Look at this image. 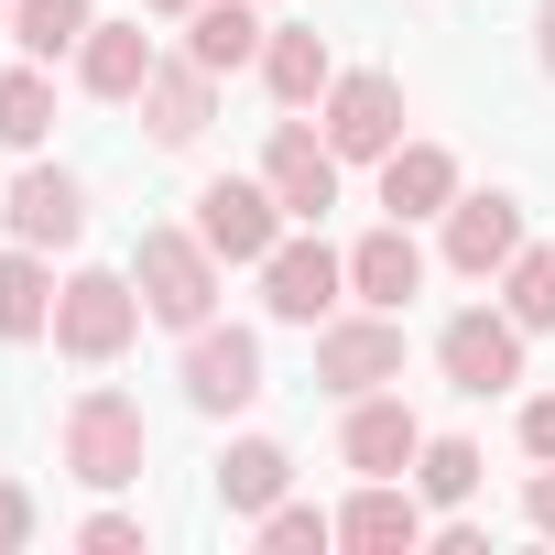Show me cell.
Wrapping results in <instances>:
<instances>
[{
	"mask_svg": "<svg viewBox=\"0 0 555 555\" xmlns=\"http://www.w3.org/2000/svg\"><path fill=\"white\" fill-rule=\"evenodd\" d=\"M131 284H142V317H164L175 338H196V327L218 317V250H207L196 229H142Z\"/></svg>",
	"mask_w": 555,
	"mask_h": 555,
	"instance_id": "obj_1",
	"label": "cell"
},
{
	"mask_svg": "<svg viewBox=\"0 0 555 555\" xmlns=\"http://www.w3.org/2000/svg\"><path fill=\"white\" fill-rule=\"evenodd\" d=\"M142 457H153V425H142L131 392H77V403H66V468H77L88 490H131Z\"/></svg>",
	"mask_w": 555,
	"mask_h": 555,
	"instance_id": "obj_2",
	"label": "cell"
},
{
	"mask_svg": "<svg viewBox=\"0 0 555 555\" xmlns=\"http://www.w3.org/2000/svg\"><path fill=\"white\" fill-rule=\"evenodd\" d=\"M142 338V284L131 272H66V295H55V349L66 360H120Z\"/></svg>",
	"mask_w": 555,
	"mask_h": 555,
	"instance_id": "obj_3",
	"label": "cell"
},
{
	"mask_svg": "<svg viewBox=\"0 0 555 555\" xmlns=\"http://www.w3.org/2000/svg\"><path fill=\"white\" fill-rule=\"evenodd\" d=\"M317 382H327L338 403H360V392H392V382H403V317H392V306L327 317V327H317Z\"/></svg>",
	"mask_w": 555,
	"mask_h": 555,
	"instance_id": "obj_4",
	"label": "cell"
},
{
	"mask_svg": "<svg viewBox=\"0 0 555 555\" xmlns=\"http://www.w3.org/2000/svg\"><path fill=\"white\" fill-rule=\"evenodd\" d=\"M338 295H349V250H327V240H272V261H261V306L284 317V327H327Z\"/></svg>",
	"mask_w": 555,
	"mask_h": 555,
	"instance_id": "obj_5",
	"label": "cell"
},
{
	"mask_svg": "<svg viewBox=\"0 0 555 555\" xmlns=\"http://www.w3.org/2000/svg\"><path fill=\"white\" fill-rule=\"evenodd\" d=\"M196 240L218 261H272V240H284V196H272L261 175H218V185H196Z\"/></svg>",
	"mask_w": 555,
	"mask_h": 555,
	"instance_id": "obj_6",
	"label": "cell"
},
{
	"mask_svg": "<svg viewBox=\"0 0 555 555\" xmlns=\"http://www.w3.org/2000/svg\"><path fill=\"white\" fill-rule=\"evenodd\" d=\"M317 120H327V142H338V164H382V153L403 142V77H382V66H360V77H338V88L317 99Z\"/></svg>",
	"mask_w": 555,
	"mask_h": 555,
	"instance_id": "obj_7",
	"label": "cell"
},
{
	"mask_svg": "<svg viewBox=\"0 0 555 555\" xmlns=\"http://www.w3.org/2000/svg\"><path fill=\"white\" fill-rule=\"evenodd\" d=\"M436 371H447L457 392H512V382H522V327H512V306H501V317H490V306L447 317V327H436Z\"/></svg>",
	"mask_w": 555,
	"mask_h": 555,
	"instance_id": "obj_8",
	"label": "cell"
},
{
	"mask_svg": "<svg viewBox=\"0 0 555 555\" xmlns=\"http://www.w3.org/2000/svg\"><path fill=\"white\" fill-rule=\"evenodd\" d=\"M185 403H196V414H240V403H261V338L207 317V327L185 338Z\"/></svg>",
	"mask_w": 555,
	"mask_h": 555,
	"instance_id": "obj_9",
	"label": "cell"
},
{
	"mask_svg": "<svg viewBox=\"0 0 555 555\" xmlns=\"http://www.w3.org/2000/svg\"><path fill=\"white\" fill-rule=\"evenodd\" d=\"M261 185L284 196V218H306V229H317V218L338 207V142H327V131H306V120H284V131L261 142Z\"/></svg>",
	"mask_w": 555,
	"mask_h": 555,
	"instance_id": "obj_10",
	"label": "cell"
},
{
	"mask_svg": "<svg viewBox=\"0 0 555 555\" xmlns=\"http://www.w3.org/2000/svg\"><path fill=\"white\" fill-rule=\"evenodd\" d=\"M0 218H12V240H34V250H77V240H88V185H77L66 164H23Z\"/></svg>",
	"mask_w": 555,
	"mask_h": 555,
	"instance_id": "obj_11",
	"label": "cell"
},
{
	"mask_svg": "<svg viewBox=\"0 0 555 555\" xmlns=\"http://www.w3.org/2000/svg\"><path fill=\"white\" fill-rule=\"evenodd\" d=\"M338 457H349L360 479H403V468L425 457L414 403H403V392H360V403H349V425H338Z\"/></svg>",
	"mask_w": 555,
	"mask_h": 555,
	"instance_id": "obj_12",
	"label": "cell"
},
{
	"mask_svg": "<svg viewBox=\"0 0 555 555\" xmlns=\"http://www.w3.org/2000/svg\"><path fill=\"white\" fill-rule=\"evenodd\" d=\"M436 522H425V490H392V479H360L349 501H338V544H360V555H414Z\"/></svg>",
	"mask_w": 555,
	"mask_h": 555,
	"instance_id": "obj_13",
	"label": "cell"
},
{
	"mask_svg": "<svg viewBox=\"0 0 555 555\" xmlns=\"http://www.w3.org/2000/svg\"><path fill=\"white\" fill-rule=\"evenodd\" d=\"M512 250H522V207H512L501 185H490V196H468V185H457V207H447V261L468 272V284H490Z\"/></svg>",
	"mask_w": 555,
	"mask_h": 555,
	"instance_id": "obj_14",
	"label": "cell"
},
{
	"mask_svg": "<svg viewBox=\"0 0 555 555\" xmlns=\"http://www.w3.org/2000/svg\"><path fill=\"white\" fill-rule=\"evenodd\" d=\"M207 120H218V77H207L196 55H175V66H153V77H142V131H153L164 153H185Z\"/></svg>",
	"mask_w": 555,
	"mask_h": 555,
	"instance_id": "obj_15",
	"label": "cell"
},
{
	"mask_svg": "<svg viewBox=\"0 0 555 555\" xmlns=\"http://www.w3.org/2000/svg\"><path fill=\"white\" fill-rule=\"evenodd\" d=\"M349 295H360V306H392V317L425 295V250H414V218H382V229L349 250Z\"/></svg>",
	"mask_w": 555,
	"mask_h": 555,
	"instance_id": "obj_16",
	"label": "cell"
},
{
	"mask_svg": "<svg viewBox=\"0 0 555 555\" xmlns=\"http://www.w3.org/2000/svg\"><path fill=\"white\" fill-rule=\"evenodd\" d=\"M261 44H272L261 0H196V12H185V55H196L207 77H240V66H261Z\"/></svg>",
	"mask_w": 555,
	"mask_h": 555,
	"instance_id": "obj_17",
	"label": "cell"
},
{
	"mask_svg": "<svg viewBox=\"0 0 555 555\" xmlns=\"http://www.w3.org/2000/svg\"><path fill=\"white\" fill-rule=\"evenodd\" d=\"M382 207L392 218H447L457 207V153L447 142H392L382 153Z\"/></svg>",
	"mask_w": 555,
	"mask_h": 555,
	"instance_id": "obj_18",
	"label": "cell"
},
{
	"mask_svg": "<svg viewBox=\"0 0 555 555\" xmlns=\"http://www.w3.org/2000/svg\"><path fill=\"white\" fill-rule=\"evenodd\" d=\"M55 295H66V284H55V261H44L34 240L0 250V338H12V349H23V338H55Z\"/></svg>",
	"mask_w": 555,
	"mask_h": 555,
	"instance_id": "obj_19",
	"label": "cell"
},
{
	"mask_svg": "<svg viewBox=\"0 0 555 555\" xmlns=\"http://www.w3.org/2000/svg\"><path fill=\"white\" fill-rule=\"evenodd\" d=\"M153 66H164V55H153L142 23H88V44H77V88H88V99H142Z\"/></svg>",
	"mask_w": 555,
	"mask_h": 555,
	"instance_id": "obj_20",
	"label": "cell"
},
{
	"mask_svg": "<svg viewBox=\"0 0 555 555\" xmlns=\"http://www.w3.org/2000/svg\"><path fill=\"white\" fill-rule=\"evenodd\" d=\"M261 88L284 99V109H317V99L338 88V55H327V34H295V23H272V44H261Z\"/></svg>",
	"mask_w": 555,
	"mask_h": 555,
	"instance_id": "obj_21",
	"label": "cell"
},
{
	"mask_svg": "<svg viewBox=\"0 0 555 555\" xmlns=\"http://www.w3.org/2000/svg\"><path fill=\"white\" fill-rule=\"evenodd\" d=\"M284 479H295V457L272 447V436H240V447L218 457V501H229L240 522H261L272 501H284Z\"/></svg>",
	"mask_w": 555,
	"mask_h": 555,
	"instance_id": "obj_22",
	"label": "cell"
},
{
	"mask_svg": "<svg viewBox=\"0 0 555 555\" xmlns=\"http://www.w3.org/2000/svg\"><path fill=\"white\" fill-rule=\"evenodd\" d=\"M44 131H55V77L44 66H12V77H0V142L34 153Z\"/></svg>",
	"mask_w": 555,
	"mask_h": 555,
	"instance_id": "obj_23",
	"label": "cell"
},
{
	"mask_svg": "<svg viewBox=\"0 0 555 555\" xmlns=\"http://www.w3.org/2000/svg\"><path fill=\"white\" fill-rule=\"evenodd\" d=\"M88 23H99L88 0H23V12H12V34H23V55H34V66L77 55V44H88Z\"/></svg>",
	"mask_w": 555,
	"mask_h": 555,
	"instance_id": "obj_24",
	"label": "cell"
},
{
	"mask_svg": "<svg viewBox=\"0 0 555 555\" xmlns=\"http://www.w3.org/2000/svg\"><path fill=\"white\" fill-rule=\"evenodd\" d=\"M479 468H490V457H479L468 436H425V457H414V490H425L436 512H457V501L479 490Z\"/></svg>",
	"mask_w": 555,
	"mask_h": 555,
	"instance_id": "obj_25",
	"label": "cell"
},
{
	"mask_svg": "<svg viewBox=\"0 0 555 555\" xmlns=\"http://www.w3.org/2000/svg\"><path fill=\"white\" fill-rule=\"evenodd\" d=\"M501 306H512L522 338L555 327V250H512V261H501Z\"/></svg>",
	"mask_w": 555,
	"mask_h": 555,
	"instance_id": "obj_26",
	"label": "cell"
},
{
	"mask_svg": "<svg viewBox=\"0 0 555 555\" xmlns=\"http://www.w3.org/2000/svg\"><path fill=\"white\" fill-rule=\"evenodd\" d=\"M250 533H261L272 555H317V544H338V512H317V501H272Z\"/></svg>",
	"mask_w": 555,
	"mask_h": 555,
	"instance_id": "obj_27",
	"label": "cell"
},
{
	"mask_svg": "<svg viewBox=\"0 0 555 555\" xmlns=\"http://www.w3.org/2000/svg\"><path fill=\"white\" fill-rule=\"evenodd\" d=\"M34 533H44V512H34V490H23V479H0V555H23Z\"/></svg>",
	"mask_w": 555,
	"mask_h": 555,
	"instance_id": "obj_28",
	"label": "cell"
},
{
	"mask_svg": "<svg viewBox=\"0 0 555 555\" xmlns=\"http://www.w3.org/2000/svg\"><path fill=\"white\" fill-rule=\"evenodd\" d=\"M77 544H88V555H131V544H142V512H88Z\"/></svg>",
	"mask_w": 555,
	"mask_h": 555,
	"instance_id": "obj_29",
	"label": "cell"
},
{
	"mask_svg": "<svg viewBox=\"0 0 555 555\" xmlns=\"http://www.w3.org/2000/svg\"><path fill=\"white\" fill-rule=\"evenodd\" d=\"M425 544H436V555H490V533H479V522H457V512H447Z\"/></svg>",
	"mask_w": 555,
	"mask_h": 555,
	"instance_id": "obj_30",
	"label": "cell"
},
{
	"mask_svg": "<svg viewBox=\"0 0 555 555\" xmlns=\"http://www.w3.org/2000/svg\"><path fill=\"white\" fill-rule=\"evenodd\" d=\"M522 457H555V392H544V403H522Z\"/></svg>",
	"mask_w": 555,
	"mask_h": 555,
	"instance_id": "obj_31",
	"label": "cell"
},
{
	"mask_svg": "<svg viewBox=\"0 0 555 555\" xmlns=\"http://www.w3.org/2000/svg\"><path fill=\"white\" fill-rule=\"evenodd\" d=\"M522 522H533V533H555V457L533 468V490H522Z\"/></svg>",
	"mask_w": 555,
	"mask_h": 555,
	"instance_id": "obj_32",
	"label": "cell"
},
{
	"mask_svg": "<svg viewBox=\"0 0 555 555\" xmlns=\"http://www.w3.org/2000/svg\"><path fill=\"white\" fill-rule=\"evenodd\" d=\"M533 66L555 77V0H544V12H533Z\"/></svg>",
	"mask_w": 555,
	"mask_h": 555,
	"instance_id": "obj_33",
	"label": "cell"
},
{
	"mask_svg": "<svg viewBox=\"0 0 555 555\" xmlns=\"http://www.w3.org/2000/svg\"><path fill=\"white\" fill-rule=\"evenodd\" d=\"M142 12H175V23H185V12H196V0H142Z\"/></svg>",
	"mask_w": 555,
	"mask_h": 555,
	"instance_id": "obj_34",
	"label": "cell"
}]
</instances>
